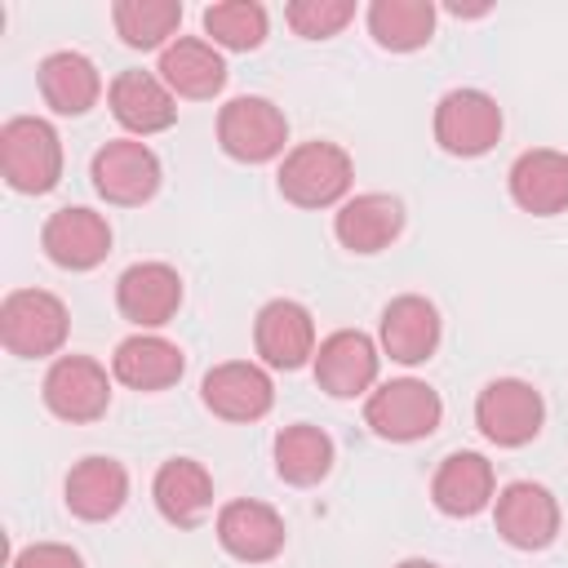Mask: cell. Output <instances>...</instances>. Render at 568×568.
Here are the masks:
<instances>
[{
    "label": "cell",
    "mask_w": 568,
    "mask_h": 568,
    "mask_svg": "<svg viewBox=\"0 0 568 568\" xmlns=\"http://www.w3.org/2000/svg\"><path fill=\"white\" fill-rule=\"evenodd\" d=\"M0 173L22 195H44L62 178V138L40 115H13L0 129Z\"/></svg>",
    "instance_id": "1"
},
{
    "label": "cell",
    "mask_w": 568,
    "mask_h": 568,
    "mask_svg": "<svg viewBox=\"0 0 568 568\" xmlns=\"http://www.w3.org/2000/svg\"><path fill=\"white\" fill-rule=\"evenodd\" d=\"M355 164L337 142H302L280 164V195L297 209H328L351 191Z\"/></svg>",
    "instance_id": "2"
},
{
    "label": "cell",
    "mask_w": 568,
    "mask_h": 568,
    "mask_svg": "<svg viewBox=\"0 0 568 568\" xmlns=\"http://www.w3.org/2000/svg\"><path fill=\"white\" fill-rule=\"evenodd\" d=\"M439 417H444V399L417 377L382 382L364 404V422L382 439H395V444H413V439L435 435Z\"/></svg>",
    "instance_id": "3"
},
{
    "label": "cell",
    "mask_w": 568,
    "mask_h": 568,
    "mask_svg": "<svg viewBox=\"0 0 568 568\" xmlns=\"http://www.w3.org/2000/svg\"><path fill=\"white\" fill-rule=\"evenodd\" d=\"M217 142L240 164H266V160H275L284 151L288 120H284V111L271 98L244 93V98H231L222 106V115H217Z\"/></svg>",
    "instance_id": "4"
},
{
    "label": "cell",
    "mask_w": 568,
    "mask_h": 568,
    "mask_svg": "<svg viewBox=\"0 0 568 568\" xmlns=\"http://www.w3.org/2000/svg\"><path fill=\"white\" fill-rule=\"evenodd\" d=\"M67 324L71 320H67L62 297H53L44 288H18L0 306V337H4L9 355H18V359L53 355L67 342Z\"/></svg>",
    "instance_id": "5"
},
{
    "label": "cell",
    "mask_w": 568,
    "mask_h": 568,
    "mask_svg": "<svg viewBox=\"0 0 568 568\" xmlns=\"http://www.w3.org/2000/svg\"><path fill=\"white\" fill-rule=\"evenodd\" d=\"M546 422V404L541 395L519 382V377H497L479 390L475 399V426L484 430V439H493L497 448H519L528 444Z\"/></svg>",
    "instance_id": "6"
},
{
    "label": "cell",
    "mask_w": 568,
    "mask_h": 568,
    "mask_svg": "<svg viewBox=\"0 0 568 568\" xmlns=\"http://www.w3.org/2000/svg\"><path fill=\"white\" fill-rule=\"evenodd\" d=\"M501 138V106L484 89H453L435 106V142L448 155H484Z\"/></svg>",
    "instance_id": "7"
},
{
    "label": "cell",
    "mask_w": 568,
    "mask_h": 568,
    "mask_svg": "<svg viewBox=\"0 0 568 568\" xmlns=\"http://www.w3.org/2000/svg\"><path fill=\"white\" fill-rule=\"evenodd\" d=\"M93 186L106 204H146L160 191V160L138 138H115L93 155Z\"/></svg>",
    "instance_id": "8"
},
{
    "label": "cell",
    "mask_w": 568,
    "mask_h": 568,
    "mask_svg": "<svg viewBox=\"0 0 568 568\" xmlns=\"http://www.w3.org/2000/svg\"><path fill=\"white\" fill-rule=\"evenodd\" d=\"M44 404L62 422H98L111 404L106 368L89 355H62L44 373Z\"/></svg>",
    "instance_id": "9"
},
{
    "label": "cell",
    "mask_w": 568,
    "mask_h": 568,
    "mask_svg": "<svg viewBox=\"0 0 568 568\" xmlns=\"http://www.w3.org/2000/svg\"><path fill=\"white\" fill-rule=\"evenodd\" d=\"M497 532L515 550H546L559 532V501L532 479H515L497 493Z\"/></svg>",
    "instance_id": "10"
},
{
    "label": "cell",
    "mask_w": 568,
    "mask_h": 568,
    "mask_svg": "<svg viewBox=\"0 0 568 568\" xmlns=\"http://www.w3.org/2000/svg\"><path fill=\"white\" fill-rule=\"evenodd\" d=\"M377 364H382V355H377L368 333L337 328L315 351V382L333 399H355V395H364L377 382Z\"/></svg>",
    "instance_id": "11"
},
{
    "label": "cell",
    "mask_w": 568,
    "mask_h": 568,
    "mask_svg": "<svg viewBox=\"0 0 568 568\" xmlns=\"http://www.w3.org/2000/svg\"><path fill=\"white\" fill-rule=\"evenodd\" d=\"M115 306L138 328H160L182 306V280L169 262H133L115 280Z\"/></svg>",
    "instance_id": "12"
},
{
    "label": "cell",
    "mask_w": 568,
    "mask_h": 568,
    "mask_svg": "<svg viewBox=\"0 0 568 568\" xmlns=\"http://www.w3.org/2000/svg\"><path fill=\"white\" fill-rule=\"evenodd\" d=\"M40 244L62 271H93L111 253V226H106L102 213H93L84 204H71V209H58L44 222Z\"/></svg>",
    "instance_id": "13"
},
{
    "label": "cell",
    "mask_w": 568,
    "mask_h": 568,
    "mask_svg": "<svg viewBox=\"0 0 568 568\" xmlns=\"http://www.w3.org/2000/svg\"><path fill=\"white\" fill-rule=\"evenodd\" d=\"M253 342H257V355L271 368H302L315 355V320H311V311L302 302L275 297V302H266L257 311Z\"/></svg>",
    "instance_id": "14"
},
{
    "label": "cell",
    "mask_w": 568,
    "mask_h": 568,
    "mask_svg": "<svg viewBox=\"0 0 568 568\" xmlns=\"http://www.w3.org/2000/svg\"><path fill=\"white\" fill-rule=\"evenodd\" d=\"M200 395H204V404H209L217 417H226V422H257V417H266L271 404H275L271 377H266L257 364H248V359H231V364L209 368L204 382H200Z\"/></svg>",
    "instance_id": "15"
},
{
    "label": "cell",
    "mask_w": 568,
    "mask_h": 568,
    "mask_svg": "<svg viewBox=\"0 0 568 568\" xmlns=\"http://www.w3.org/2000/svg\"><path fill=\"white\" fill-rule=\"evenodd\" d=\"M217 541L226 555H235L244 564H266L284 550V519L266 501L240 497L217 510Z\"/></svg>",
    "instance_id": "16"
},
{
    "label": "cell",
    "mask_w": 568,
    "mask_h": 568,
    "mask_svg": "<svg viewBox=\"0 0 568 568\" xmlns=\"http://www.w3.org/2000/svg\"><path fill=\"white\" fill-rule=\"evenodd\" d=\"M106 98H111V115H115L129 133H138V138L164 133V129L178 120L173 89H169L155 71H120V75L111 80Z\"/></svg>",
    "instance_id": "17"
},
{
    "label": "cell",
    "mask_w": 568,
    "mask_h": 568,
    "mask_svg": "<svg viewBox=\"0 0 568 568\" xmlns=\"http://www.w3.org/2000/svg\"><path fill=\"white\" fill-rule=\"evenodd\" d=\"M510 195L524 213L550 217L568 209V155L550 146H532L510 164Z\"/></svg>",
    "instance_id": "18"
},
{
    "label": "cell",
    "mask_w": 568,
    "mask_h": 568,
    "mask_svg": "<svg viewBox=\"0 0 568 568\" xmlns=\"http://www.w3.org/2000/svg\"><path fill=\"white\" fill-rule=\"evenodd\" d=\"M333 231L351 253H382L404 231V204L386 191H364L337 209Z\"/></svg>",
    "instance_id": "19"
},
{
    "label": "cell",
    "mask_w": 568,
    "mask_h": 568,
    "mask_svg": "<svg viewBox=\"0 0 568 568\" xmlns=\"http://www.w3.org/2000/svg\"><path fill=\"white\" fill-rule=\"evenodd\" d=\"M435 346H439V311L426 297L404 293L382 311V351L390 359L422 364L435 355Z\"/></svg>",
    "instance_id": "20"
},
{
    "label": "cell",
    "mask_w": 568,
    "mask_h": 568,
    "mask_svg": "<svg viewBox=\"0 0 568 568\" xmlns=\"http://www.w3.org/2000/svg\"><path fill=\"white\" fill-rule=\"evenodd\" d=\"M182 368H186L182 351L155 333H133L111 355V373L133 390H164L182 377Z\"/></svg>",
    "instance_id": "21"
},
{
    "label": "cell",
    "mask_w": 568,
    "mask_h": 568,
    "mask_svg": "<svg viewBox=\"0 0 568 568\" xmlns=\"http://www.w3.org/2000/svg\"><path fill=\"white\" fill-rule=\"evenodd\" d=\"M36 80H40V98H44L58 115H84V111L98 102V93H102L98 67H93L84 53H75V49L49 53V58L40 62Z\"/></svg>",
    "instance_id": "22"
},
{
    "label": "cell",
    "mask_w": 568,
    "mask_h": 568,
    "mask_svg": "<svg viewBox=\"0 0 568 568\" xmlns=\"http://www.w3.org/2000/svg\"><path fill=\"white\" fill-rule=\"evenodd\" d=\"M430 497L444 515H479L493 501V466L479 453H448L430 479Z\"/></svg>",
    "instance_id": "23"
},
{
    "label": "cell",
    "mask_w": 568,
    "mask_h": 568,
    "mask_svg": "<svg viewBox=\"0 0 568 568\" xmlns=\"http://www.w3.org/2000/svg\"><path fill=\"white\" fill-rule=\"evenodd\" d=\"M160 80L178 93V98H213L226 84V62L209 40L195 36H178L164 53H160Z\"/></svg>",
    "instance_id": "24"
},
{
    "label": "cell",
    "mask_w": 568,
    "mask_h": 568,
    "mask_svg": "<svg viewBox=\"0 0 568 568\" xmlns=\"http://www.w3.org/2000/svg\"><path fill=\"white\" fill-rule=\"evenodd\" d=\"M124 497H129V475L111 457H84L67 475V506L80 519H93V524L111 519V515H120Z\"/></svg>",
    "instance_id": "25"
},
{
    "label": "cell",
    "mask_w": 568,
    "mask_h": 568,
    "mask_svg": "<svg viewBox=\"0 0 568 568\" xmlns=\"http://www.w3.org/2000/svg\"><path fill=\"white\" fill-rule=\"evenodd\" d=\"M151 497L160 506V515L178 528H191L209 506H213V479L200 462L191 457H173L155 470V484H151Z\"/></svg>",
    "instance_id": "26"
},
{
    "label": "cell",
    "mask_w": 568,
    "mask_h": 568,
    "mask_svg": "<svg viewBox=\"0 0 568 568\" xmlns=\"http://www.w3.org/2000/svg\"><path fill=\"white\" fill-rule=\"evenodd\" d=\"M368 31L390 53H413L435 36V4L430 0H373Z\"/></svg>",
    "instance_id": "27"
},
{
    "label": "cell",
    "mask_w": 568,
    "mask_h": 568,
    "mask_svg": "<svg viewBox=\"0 0 568 568\" xmlns=\"http://www.w3.org/2000/svg\"><path fill=\"white\" fill-rule=\"evenodd\" d=\"M328 466H333V439L320 426L297 422V426H284L275 435V470H280V479L306 488V484H320L328 475Z\"/></svg>",
    "instance_id": "28"
},
{
    "label": "cell",
    "mask_w": 568,
    "mask_h": 568,
    "mask_svg": "<svg viewBox=\"0 0 568 568\" xmlns=\"http://www.w3.org/2000/svg\"><path fill=\"white\" fill-rule=\"evenodd\" d=\"M111 22L129 49H160L182 22V4L178 0H120L111 9Z\"/></svg>",
    "instance_id": "29"
},
{
    "label": "cell",
    "mask_w": 568,
    "mask_h": 568,
    "mask_svg": "<svg viewBox=\"0 0 568 568\" xmlns=\"http://www.w3.org/2000/svg\"><path fill=\"white\" fill-rule=\"evenodd\" d=\"M266 9L257 0H222L204 9V31L222 49H257L266 40Z\"/></svg>",
    "instance_id": "30"
},
{
    "label": "cell",
    "mask_w": 568,
    "mask_h": 568,
    "mask_svg": "<svg viewBox=\"0 0 568 568\" xmlns=\"http://www.w3.org/2000/svg\"><path fill=\"white\" fill-rule=\"evenodd\" d=\"M351 18H355V4H351V0H293V4L284 9V22H288L302 40H328V36H337Z\"/></svg>",
    "instance_id": "31"
},
{
    "label": "cell",
    "mask_w": 568,
    "mask_h": 568,
    "mask_svg": "<svg viewBox=\"0 0 568 568\" xmlns=\"http://www.w3.org/2000/svg\"><path fill=\"white\" fill-rule=\"evenodd\" d=\"M13 568H84V564L62 541H36V546H27V550L13 555Z\"/></svg>",
    "instance_id": "32"
},
{
    "label": "cell",
    "mask_w": 568,
    "mask_h": 568,
    "mask_svg": "<svg viewBox=\"0 0 568 568\" xmlns=\"http://www.w3.org/2000/svg\"><path fill=\"white\" fill-rule=\"evenodd\" d=\"M395 568H439V564H430V559H404V564H395Z\"/></svg>",
    "instance_id": "33"
}]
</instances>
